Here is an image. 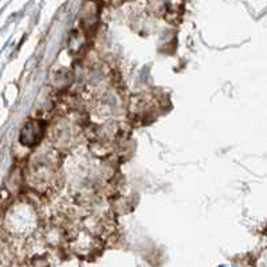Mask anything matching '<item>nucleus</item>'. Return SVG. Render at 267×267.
<instances>
[{
  "mask_svg": "<svg viewBox=\"0 0 267 267\" xmlns=\"http://www.w3.org/2000/svg\"><path fill=\"white\" fill-rule=\"evenodd\" d=\"M30 177L34 179V184L43 186L48 184L52 176L55 174V161L52 160L50 152H38L34 157V161L30 163Z\"/></svg>",
  "mask_w": 267,
  "mask_h": 267,
  "instance_id": "obj_1",
  "label": "nucleus"
}]
</instances>
